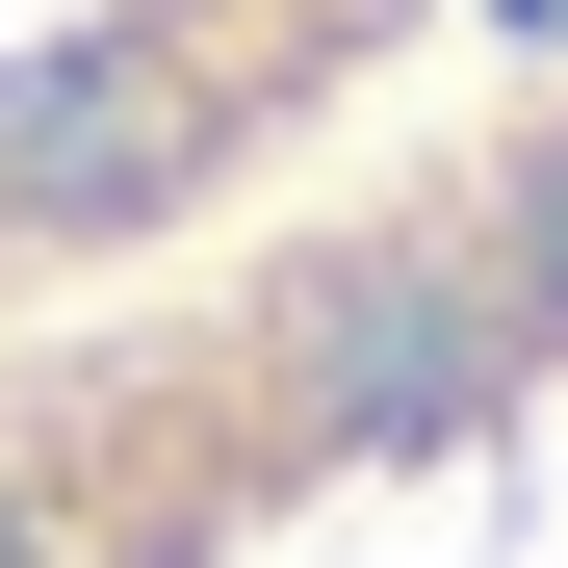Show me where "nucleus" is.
Masks as SVG:
<instances>
[{
	"label": "nucleus",
	"mask_w": 568,
	"mask_h": 568,
	"mask_svg": "<svg viewBox=\"0 0 568 568\" xmlns=\"http://www.w3.org/2000/svg\"><path fill=\"white\" fill-rule=\"evenodd\" d=\"M0 568H568V78L0 311Z\"/></svg>",
	"instance_id": "f257e3e1"
},
{
	"label": "nucleus",
	"mask_w": 568,
	"mask_h": 568,
	"mask_svg": "<svg viewBox=\"0 0 568 568\" xmlns=\"http://www.w3.org/2000/svg\"><path fill=\"white\" fill-rule=\"evenodd\" d=\"M439 0H0V311L284 207Z\"/></svg>",
	"instance_id": "f03ea898"
}]
</instances>
